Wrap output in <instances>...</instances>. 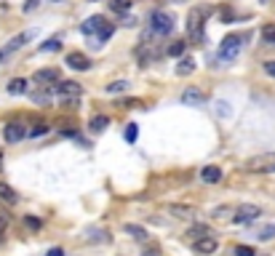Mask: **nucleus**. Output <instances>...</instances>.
I'll list each match as a JSON object with an SVG mask.
<instances>
[{"mask_svg": "<svg viewBox=\"0 0 275 256\" xmlns=\"http://www.w3.org/2000/svg\"><path fill=\"white\" fill-rule=\"evenodd\" d=\"M203 19H206L203 8H190V14H187V37H190V43H195V45L203 43V24H206Z\"/></svg>", "mask_w": 275, "mask_h": 256, "instance_id": "1", "label": "nucleus"}, {"mask_svg": "<svg viewBox=\"0 0 275 256\" xmlns=\"http://www.w3.org/2000/svg\"><path fill=\"white\" fill-rule=\"evenodd\" d=\"M35 35H37L35 30H24V32H19L16 37H11V40H8V43L3 45V48H0V64H6V62L16 54V51H22V48L32 40Z\"/></svg>", "mask_w": 275, "mask_h": 256, "instance_id": "2", "label": "nucleus"}, {"mask_svg": "<svg viewBox=\"0 0 275 256\" xmlns=\"http://www.w3.org/2000/svg\"><path fill=\"white\" fill-rule=\"evenodd\" d=\"M249 174H275V152H262L246 160Z\"/></svg>", "mask_w": 275, "mask_h": 256, "instance_id": "3", "label": "nucleus"}, {"mask_svg": "<svg viewBox=\"0 0 275 256\" xmlns=\"http://www.w3.org/2000/svg\"><path fill=\"white\" fill-rule=\"evenodd\" d=\"M174 30V16L166 14V11H155L150 16V32L158 35V37H166L168 32Z\"/></svg>", "mask_w": 275, "mask_h": 256, "instance_id": "4", "label": "nucleus"}, {"mask_svg": "<svg viewBox=\"0 0 275 256\" xmlns=\"http://www.w3.org/2000/svg\"><path fill=\"white\" fill-rule=\"evenodd\" d=\"M241 48H243V35H227L222 40V45H219V59L233 62L235 56L241 54Z\"/></svg>", "mask_w": 275, "mask_h": 256, "instance_id": "5", "label": "nucleus"}, {"mask_svg": "<svg viewBox=\"0 0 275 256\" xmlns=\"http://www.w3.org/2000/svg\"><path fill=\"white\" fill-rule=\"evenodd\" d=\"M179 99H182V104H187V107H203V104L208 101L206 91H203V88H198V85H187Z\"/></svg>", "mask_w": 275, "mask_h": 256, "instance_id": "6", "label": "nucleus"}, {"mask_svg": "<svg viewBox=\"0 0 275 256\" xmlns=\"http://www.w3.org/2000/svg\"><path fill=\"white\" fill-rule=\"evenodd\" d=\"M54 93H59V99H80L83 85H78L75 80H59L54 85Z\"/></svg>", "mask_w": 275, "mask_h": 256, "instance_id": "7", "label": "nucleus"}, {"mask_svg": "<svg viewBox=\"0 0 275 256\" xmlns=\"http://www.w3.org/2000/svg\"><path fill=\"white\" fill-rule=\"evenodd\" d=\"M259 216H262V208L259 206H241L238 211H235L233 222L235 224H251V222H257Z\"/></svg>", "mask_w": 275, "mask_h": 256, "instance_id": "8", "label": "nucleus"}, {"mask_svg": "<svg viewBox=\"0 0 275 256\" xmlns=\"http://www.w3.org/2000/svg\"><path fill=\"white\" fill-rule=\"evenodd\" d=\"M32 80L40 83V85L59 83V80H62V72H59V67H45V70H37V72L32 75Z\"/></svg>", "mask_w": 275, "mask_h": 256, "instance_id": "9", "label": "nucleus"}, {"mask_svg": "<svg viewBox=\"0 0 275 256\" xmlns=\"http://www.w3.org/2000/svg\"><path fill=\"white\" fill-rule=\"evenodd\" d=\"M64 64H67V67H72V70H80V72L91 70L88 56H86V54H80V51H72V54H67V59H64Z\"/></svg>", "mask_w": 275, "mask_h": 256, "instance_id": "10", "label": "nucleus"}, {"mask_svg": "<svg viewBox=\"0 0 275 256\" xmlns=\"http://www.w3.org/2000/svg\"><path fill=\"white\" fill-rule=\"evenodd\" d=\"M3 136L8 144H16V141H22L27 136V128L22 126V123H8V126L3 128Z\"/></svg>", "mask_w": 275, "mask_h": 256, "instance_id": "11", "label": "nucleus"}, {"mask_svg": "<svg viewBox=\"0 0 275 256\" xmlns=\"http://www.w3.org/2000/svg\"><path fill=\"white\" fill-rule=\"evenodd\" d=\"M193 248H195L198 253L208 256V253H214L216 248H219V243H216V238H211V235H206V238H198V240H193Z\"/></svg>", "mask_w": 275, "mask_h": 256, "instance_id": "12", "label": "nucleus"}, {"mask_svg": "<svg viewBox=\"0 0 275 256\" xmlns=\"http://www.w3.org/2000/svg\"><path fill=\"white\" fill-rule=\"evenodd\" d=\"M104 22H107L104 16H91V19H86V22L80 24V32L83 35H97L102 27H104Z\"/></svg>", "mask_w": 275, "mask_h": 256, "instance_id": "13", "label": "nucleus"}, {"mask_svg": "<svg viewBox=\"0 0 275 256\" xmlns=\"http://www.w3.org/2000/svg\"><path fill=\"white\" fill-rule=\"evenodd\" d=\"M201 179H203L206 184L222 182V168L219 166H206V168H201Z\"/></svg>", "mask_w": 275, "mask_h": 256, "instance_id": "14", "label": "nucleus"}, {"mask_svg": "<svg viewBox=\"0 0 275 256\" xmlns=\"http://www.w3.org/2000/svg\"><path fill=\"white\" fill-rule=\"evenodd\" d=\"M166 211L171 214V216H176V219H190V216L195 214L190 206H182V203H168V206H166Z\"/></svg>", "mask_w": 275, "mask_h": 256, "instance_id": "15", "label": "nucleus"}, {"mask_svg": "<svg viewBox=\"0 0 275 256\" xmlns=\"http://www.w3.org/2000/svg\"><path fill=\"white\" fill-rule=\"evenodd\" d=\"M272 238H275V224H264L259 230H254V240H259V243L272 240Z\"/></svg>", "mask_w": 275, "mask_h": 256, "instance_id": "16", "label": "nucleus"}, {"mask_svg": "<svg viewBox=\"0 0 275 256\" xmlns=\"http://www.w3.org/2000/svg\"><path fill=\"white\" fill-rule=\"evenodd\" d=\"M123 232H128L134 240H147L150 238L147 230H145V227H139V224H123Z\"/></svg>", "mask_w": 275, "mask_h": 256, "instance_id": "17", "label": "nucleus"}, {"mask_svg": "<svg viewBox=\"0 0 275 256\" xmlns=\"http://www.w3.org/2000/svg\"><path fill=\"white\" fill-rule=\"evenodd\" d=\"M107 126H110V118H107V115H94V118L88 120V128L94 131V134H102Z\"/></svg>", "mask_w": 275, "mask_h": 256, "instance_id": "18", "label": "nucleus"}, {"mask_svg": "<svg viewBox=\"0 0 275 256\" xmlns=\"http://www.w3.org/2000/svg\"><path fill=\"white\" fill-rule=\"evenodd\" d=\"M8 93H11V96H22V93H27V80L14 78L11 83H8Z\"/></svg>", "mask_w": 275, "mask_h": 256, "instance_id": "19", "label": "nucleus"}, {"mask_svg": "<svg viewBox=\"0 0 275 256\" xmlns=\"http://www.w3.org/2000/svg\"><path fill=\"white\" fill-rule=\"evenodd\" d=\"M112 32H115V27H112L110 22H104V27H102V30L97 32V43H94V45H102V43H107L110 37H112Z\"/></svg>", "mask_w": 275, "mask_h": 256, "instance_id": "20", "label": "nucleus"}, {"mask_svg": "<svg viewBox=\"0 0 275 256\" xmlns=\"http://www.w3.org/2000/svg\"><path fill=\"white\" fill-rule=\"evenodd\" d=\"M195 72V59H179V64H176V75H193Z\"/></svg>", "mask_w": 275, "mask_h": 256, "instance_id": "21", "label": "nucleus"}, {"mask_svg": "<svg viewBox=\"0 0 275 256\" xmlns=\"http://www.w3.org/2000/svg\"><path fill=\"white\" fill-rule=\"evenodd\" d=\"M0 200H6V203H16L19 200V195L14 192V187H8L0 182Z\"/></svg>", "mask_w": 275, "mask_h": 256, "instance_id": "22", "label": "nucleus"}, {"mask_svg": "<svg viewBox=\"0 0 275 256\" xmlns=\"http://www.w3.org/2000/svg\"><path fill=\"white\" fill-rule=\"evenodd\" d=\"M59 48H62V37H49V40H45L37 51H40V54H51V51H59Z\"/></svg>", "mask_w": 275, "mask_h": 256, "instance_id": "23", "label": "nucleus"}, {"mask_svg": "<svg viewBox=\"0 0 275 256\" xmlns=\"http://www.w3.org/2000/svg\"><path fill=\"white\" fill-rule=\"evenodd\" d=\"M107 93H126L128 91V80H112L110 85H104Z\"/></svg>", "mask_w": 275, "mask_h": 256, "instance_id": "24", "label": "nucleus"}, {"mask_svg": "<svg viewBox=\"0 0 275 256\" xmlns=\"http://www.w3.org/2000/svg\"><path fill=\"white\" fill-rule=\"evenodd\" d=\"M262 43L264 45H275V24H264L262 27Z\"/></svg>", "mask_w": 275, "mask_h": 256, "instance_id": "25", "label": "nucleus"}, {"mask_svg": "<svg viewBox=\"0 0 275 256\" xmlns=\"http://www.w3.org/2000/svg\"><path fill=\"white\" fill-rule=\"evenodd\" d=\"M49 126H45V123H37V126H32L30 131H27V136H32V139H40V136H45V134H49Z\"/></svg>", "mask_w": 275, "mask_h": 256, "instance_id": "26", "label": "nucleus"}, {"mask_svg": "<svg viewBox=\"0 0 275 256\" xmlns=\"http://www.w3.org/2000/svg\"><path fill=\"white\" fill-rule=\"evenodd\" d=\"M110 8L112 11H118V14H123V11H128L131 8V0H110Z\"/></svg>", "mask_w": 275, "mask_h": 256, "instance_id": "27", "label": "nucleus"}, {"mask_svg": "<svg viewBox=\"0 0 275 256\" xmlns=\"http://www.w3.org/2000/svg\"><path fill=\"white\" fill-rule=\"evenodd\" d=\"M136 134H139V126H136V123H128V126H126V141H128V144H134V141H136Z\"/></svg>", "mask_w": 275, "mask_h": 256, "instance_id": "28", "label": "nucleus"}, {"mask_svg": "<svg viewBox=\"0 0 275 256\" xmlns=\"http://www.w3.org/2000/svg\"><path fill=\"white\" fill-rule=\"evenodd\" d=\"M185 48H187V43H171V45H168V56H182L185 54Z\"/></svg>", "mask_w": 275, "mask_h": 256, "instance_id": "29", "label": "nucleus"}, {"mask_svg": "<svg viewBox=\"0 0 275 256\" xmlns=\"http://www.w3.org/2000/svg\"><path fill=\"white\" fill-rule=\"evenodd\" d=\"M233 253H235V256H257V251H254L251 245H235Z\"/></svg>", "mask_w": 275, "mask_h": 256, "instance_id": "30", "label": "nucleus"}, {"mask_svg": "<svg viewBox=\"0 0 275 256\" xmlns=\"http://www.w3.org/2000/svg\"><path fill=\"white\" fill-rule=\"evenodd\" d=\"M230 104H227V101H216V115H219V118H227V115H230Z\"/></svg>", "mask_w": 275, "mask_h": 256, "instance_id": "31", "label": "nucleus"}, {"mask_svg": "<svg viewBox=\"0 0 275 256\" xmlns=\"http://www.w3.org/2000/svg\"><path fill=\"white\" fill-rule=\"evenodd\" d=\"M206 235H211V230H206V227H195V230H190V238H193V240L206 238Z\"/></svg>", "mask_w": 275, "mask_h": 256, "instance_id": "32", "label": "nucleus"}, {"mask_svg": "<svg viewBox=\"0 0 275 256\" xmlns=\"http://www.w3.org/2000/svg\"><path fill=\"white\" fill-rule=\"evenodd\" d=\"M24 224L30 227V230H35V232H37V230H40V224H43V222H40V219H35V216H24Z\"/></svg>", "mask_w": 275, "mask_h": 256, "instance_id": "33", "label": "nucleus"}, {"mask_svg": "<svg viewBox=\"0 0 275 256\" xmlns=\"http://www.w3.org/2000/svg\"><path fill=\"white\" fill-rule=\"evenodd\" d=\"M8 222H11V216L0 211V240H3V232H6V227H8Z\"/></svg>", "mask_w": 275, "mask_h": 256, "instance_id": "34", "label": "nucleus"}, {"mask_svg": "<svg viewBox=\"0 0 275 256\" xmlns=\"http://www.w3.org/2000/svg\"><path fill=\"white\" fill-rule=\"evenodd\" d=\"M40 3V0H24V14H30V11H35V6Z\"/></svg>", "mask_w": 275, "mask_h": 256, "instance_id": "35", "label": "nucleus"}, {"mask_svg": "<svg viewBox=\"0 0 275 256\" xmlns=\"http://www.w3.org/2000/svg\"><path fill=\"white\" fill-rule=\"evenodd\" d=\"M264 72H267L270 78H275V62H264Z\"/></svg>", "mask_w": 275, "mask_h": 256, "instance_id": "36", "label": "nucleus"}, {"mask_svg": "<svg viewBox=\"0 0 275 256\" xmlns=\"http://www.w3.org/2000/svg\"><path fill=\"white\" fill-rule=\"evenodd\" d=\"M45 256H64V248H59V245H56V248H51Z\"/></svg>", "mask_w": 275, "mask_h": 256, "instance_id": "37", "label": "nucleus"}, {"mask_svg": "<svg viewBox=\"0 0 275 256\" xmlns=\"http://www.w3.org/2000/svg\"><path fill=\"white\" fill-rule=\"evenodd\" d=\"M51 3H59V0H51Z\"/></svg>", "mask_w": 275, "mask_h": 256, "instance_id": "38", "label": "nucleus"}]
</instances>
